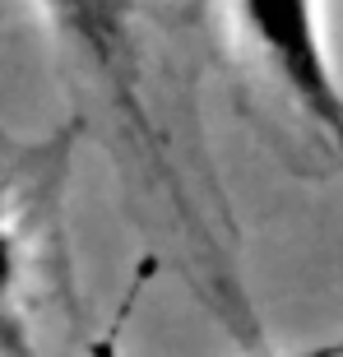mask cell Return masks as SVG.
Returning a JSON list of instances; mask_svg holds the SVG:
<instances>
[{
	"instance_id": "3",
	"label": "cell",
	"mask_w": 343,
	"mask_h": 357,
	"mask_svg": "<svg viewBox=\"0 0 343 357\" xmlns=\"http://www.w3.org/2000/svg\"><path fill=\"white\" fill-rule=\"evenodd\" d=\"M38 292V213L14 185H0V357H24L33 344Z\"/></svg>"
},
{
	"instance_id": "2",
	"label": "cell",
	"mask_w": 343,
	"mask_h": 357,
	"mask_svg": "<svg viewBox=\"0 0 343 357\" xmlns=\"http://www.w3.org/2000/svg\"><path fill=\"white\" fill-rule=\"evenodd\" d=\"M232 33L269 89L343 162V79L334 70L320 0H227Z\"/></svg>"
},
{
	"instance_id": "1",
	"label": "cell",
	"mask_w": 343,
	"mask_h": 357,
	"mask_svg": "<svg viewBox=\"0 0 343 357\" xmlns=\"http://www.w3.org/2000/svg\"><path fill=\"white\" fill-rule=\"evenodd\" d=\"M42 24L52 28L61 52L75 61L84 79L98 89L102 107L112 112L121 139L144 158L153 185L185 223H195V209L185 199V181L176 167V153L167 144V130L153 107V0H33Z\"/></svg>"
}]
</instances>
